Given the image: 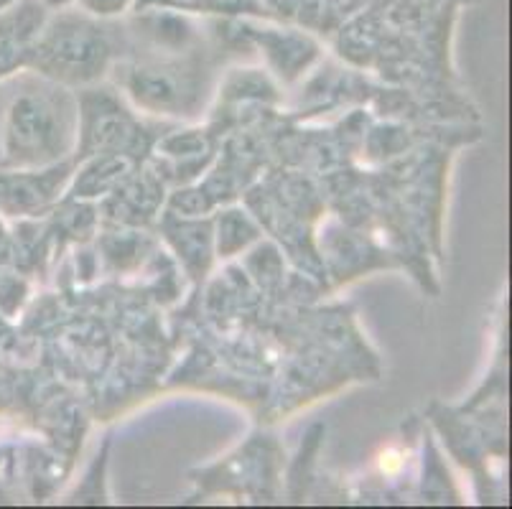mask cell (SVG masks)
<instances>
[{
	"mask_svg": "<svg viewBox=\"0 0 512 509\" xmlns=\"http://www.w3.org/2000/svg\"><path fill=\"white\" fill-rule=\"evenodd\" d=\"M49 3H67V0H49Z\"/></svg>",
	"mask_w": 512,
	"mask_h": 509,
	"instance_id": "5",
	"label": "cell"
},
{
	"mask_svg": "<svg viewBox=\"0 0 512 509\" xmlns=\"http://www.w3.org/2000/svg\"><path fill=\"white\" fill-rule=\"evenodd\" d=\"M41 23L44 11L34 0H26L0 16V74L23 62V56L29 54L36 36L41 34Z\"/></svg>",
	"mask_w": 512,
	"mask_h": 509,
	"instance_id": "3",
	"label": "cell"
},
{
	"mask_svg": "<svg viewBox=\"0 0 512 509\" xmlns=\"http://www.w3.org/2000/svg\"><path fill=\"white\" fill-rule=\"evenodd\" d=\"M105 41L100 28L85 18L67 16L49 28L39 44V59L46 69L67 77H87L105 62Z\"/></svg>",
	"mask_w": 512,
	"mask_h": 509,
	"instance_id": "1",
	"label": "cell"
},
{
	"mask_svg": "<svg viewBox=\"0 0 512 509\" xmlns=\"http://www.w3.org/2000/svg\"><path fill=\"white\" fill-rule=\"evenodd\" d=\"M79 6L85 8L87 13H92V16H118V13H123L125 8H128L130 0H77Z\"/></svg>",
	"mask_w": 512,
	"mask_h": 509,
	"instance_id": "4",
	"label": "cell"
},
{
	"mask_svg": "<svg viewBox=\"0 0 512 509\" xmlns=\"http://www.w3.org/2000/svg\"><path fill=\"white\" fill-rule=\"evenodd\" d=\"M54 107L41 97H21L13 102L6 128V153L8 161H44L57 151L59 125Z\"/></svg>",
	"mask_w": 512,
	"mask_h": 509,
	"instance_id": "2",
	"label": "cell"
}]
</instances>
